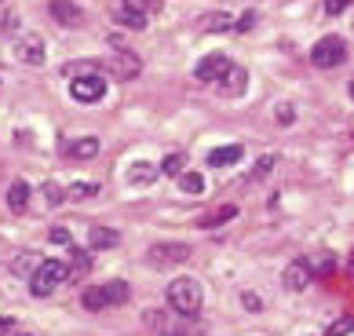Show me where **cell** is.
Masks as SVG:
<instances>
[{"mask_svg":"<svg viewBox=\"0 0 354 336\" xmlns=\"http://www.w3.org/2000/svg\"><path fill=\"white\" fill-rule=\"evenodd\" d=\"M201 300H205V292H201V281L198 278H190V274H183L176 278L172 286H168V304H172V311L179 315H198L201 311Z\"/></svg>","mask_w":354,"mask_h":336,"instance_id":"1","label":"cell"},{"mask_svg":"<svg viewBox=\"0 0 354 336\" xmlns=\"http://www.w3.org/2000/svg\"><path fill=\"white\" fill-rule=\"evenodd\" d=\"M99 150H102V143H99L95 136H81V139H73V143H66V158H73V161H91Z\"/></svg>","mask_w":354,"mask_h":336,"instance_id":"13","label":"cell"},{"mask_svg":"<svg viewBox=\"0 0 354 336\" xmlns=\"http://www.w3.org/2000/svg\"><path fill=\"white\" fill-rule=\"evenodd\" d=\"M344 8H347V0H325V11H329V15H339Z\"/></svg>","mask_w":354,"mask_h":336,"instance_id":"33","label":"cell"},{"mask_svg":"<svg viewBox=\"0 0 354 336\" xmlns=\"http://www.w3.org/2000/svg\"><path fill=\"white\" fill-rule=\"evenodd\" d=\"M0 336H15V318H0Z\"/></svg>","mask_w":354,"mask_h":336,"instance_id":"34","label":"cell"},{"mask_svg":"<svg viewBox=\"0 0 354 336\" xmlns=\"http://www.w3.org/2000/svg\"><path fill=\"white\" fill-rule=\"evenodd\" d=\"M241 158H245L241 147H216L212 153H208V165L212 168H230V165H238Z\"/></svg>","mask_w":354,"mask_h":336,"instance_id":"16","label":"cell"},{"mask_svg":"<svg viewBox=\"0 0 354 336\" xmlns=\"http://www.w3.org/2000/svg\"><path fill=\"white\" fill-rule=\"evenodd\" d=\"M128 296H132L128 281H106V286H91V289H84L81 304L88 307V311H110V307L128 304Z\"/></svg>","mask_w":354,"mask_h":336,"instance_id":"2","label":"cell"},{"mask_svg":"<svg viewBox=\"0 0 354 336\" xmlns=\"http://www.w3.org/2000/svg\"><path fill=\"white\" fill-rule=\"evenodd\" d=\"M22 336H26V333H22Z\"/></svg>","mask_w":354,"mask_h":336,"instance_id":"38","label":"cell"},{"mask_svg":"<svg viewBox=\"0 0 354 336\" xmlns=\"http://www.w3.org/2000/svg\"><path fill=\"white\" fill-rule=\"evenodd\" d=\"M230 15L227 11H216V15H205L201 19V30H208V33H223V30H230Z\"/></svg>","mask_w":354,"mask_h":336,"instance_id":"21","label":"cell"},{"mask_svg":"<svg viewBox=\"0 0 354 336\" xmlns=\"http://www.w3.org/2000/svg\"><path fill=\"white\" fill-rule=\"evenodd\" d=\"M270 168H274V158H270V153H267V158H259V165L252 168V179H263V176L270 172Z\"/></svg>","mask_w":354,"mask_h":336,"instance_id":"30","label":"cell"},{"mask_svg":"<svg viewBox=\"0 0 354 336\" xmlns=\"http://www.w3.org/2000/svg\"><path fill=\"white\" fill-rule=\"evenodd\" d=\"M142 326L161 333V336H187L190 326V315H179V311H147L142 315Z\"/></svg>","mask_w":354,"mask_h":336,"instance_id":"5","label":"cell"},{"mask_svg":"<svg viewBox=\"0 0 354 336\" xmlns=\"http://www.w3.org/2000/svg\"><path fill=\"white\" fill-rule=\"evenodd\" d=\"M187 256H190V249H187V245H153V249H150V260L153 263H179V260H187Z\"/></svg>","mask_w":354,"mask_h":336,"instance_id":"14","label":"cell"},{"mask_svg":"<svg viewBox=\"0 0 354 336\" xmlns=\"http://www.w3.org/2000/svg\"><path fill=\"white\" fill-rule=\"evenodd\" d=\"M41 190H44V201L51 205V209H59V205H62V201H70V198H66V190H62L59 183H44Z\"/></svg>","mask_w":354,"mask_h":336,"instance_id":"26","label":"cell"},{"mask_svg":"<svg viewBox=\"0 0 354 336\" xmlns=\"http://www.w3.org/2000/svg\"><path fill=\"white\" fill-rule=\"evenodd\" d=\"M62 281H70V270L62 260H41V267L33 270V278H30V292L33 296H51Z\"/></svg>","mask_w":354,"mask_h":336,"instance_id":"3","label":"cell"},{"mask_svg":"<svg viewBox=\"0 0 354 336\" xmlns=\"http://www.w3.org/2000/svg\"><path fill=\"white\" fill-rule=\"evenodd\" d=\"M351 99H354V81H351Z\"/></svg>","mask_w":354,"mask_h":336,"instance_id":"37","label":"cell"},{"mask_svg":"<svg viewBox=\"0 0 354 336\" xmlns=\"http://www.w3.org/2000/svg\"><path fill=\"white\" fill-rule=\"evenodd\" d=\"M51 241H59V245H73V238H70V230H66V227H51Z\"/></svg>","mask_w":354,"mask_h":336,"instance_id":"32","label":"cell"},{"mask_svg":"<svg viewBox=\"0 0 354 336\" xmlns=\"http://www.w3.org/2000/svg\"><path fill=\"white\" fill-rule=\"evenodd\" d=\"M278 121H281V124H292V121H296L292 102H281V106H278Z\"/></svg>","mask_w":354,"mask_h":336,"instance_id":"31","label":"cell"},{"mask_svg":"<svg viewBox=\"0 0 354 336\" xmlns=\"http://www.w3.org/2000/svg\"><path fill=\"white\" fill-rule=\"evenodd\" d=\"M281 281H285L288 292H304L310 281H314V267H310L307 260H292V263L285 267V278H281Z\"/></svg>","mask_w":354,"mask_h":336,"instance_id":"9","label":"cell"},{"mask_svg":"<svg viewBox=\"0 0 354 336\" xmlns=\"http://www.w3.org/2000/svg\"><path fill=\"white\" fill-rule=\"evenodd\" d=\"M15 55L19 62H26V66H44V41L37 33H26L15 41Z\"/></svg>","mask_w":354,"mask_h":336,"instance_id":"8","label":"cell"},{"mask_svg":"<svg viewBox=\"0 0 354 336\" xmlns=\"http://www.w3.org/2000/svg\"><path fill=\"white\" fill-rule=\"evenodd\" d=\"M121 8L128 11H139V15H153V11H161V0H121Z\"/></svg>","mask_w":354,"mask_h":336,"instance_id":"22","label":"cell"},{"mask_svg":"<svg viewBox=\"0 0 354 336\" xmlns=\"http://www.w3.org/2000/svg\"><path fill=\"white\" fill-rule=\"evenodd\" d=\"M347 62V41L344 37H322L318 44L310 48V66H318V70H336V66H344Z\"/></svg>","mask_w":354,"mask_h":336,"instance_id":"4","label":"cell"},{"mask_svg":"<svg viewBox=\"0 0 354 336\" xmlns=\"http://www.w3.org/2000/svg\"><path fill=\"white\" fill-rule=\"evenodd\" d=\"M234 216H238V209H234V205H227V209H219V212L201 216V223H198V227H219V223H227V219H234Z\"/></svg>","mask_w":354,"mask_h":336,"instance_id":"24","label":"cell"},{"mask_svg":"<svg viewBox=\"0 0 354 336\" xmlns=\"http://www.w3.org/2000/svg\"><path fill=\"white\" fill-rule=\"evenodd\" d=\"M48 11H51V19H59L62 26H84V11L77 4H70V0H51Z\"/></svg>","mask_w":354,"mask_h":336,"instance_id":"12","label":"cell"},{"mask_svg":"<svg viewBox=\"0 0 354 336\" xmlns=\"http://www.w3.org/2000/svg\"><path fill=\"white\" fill-rule=\"evenodd\" d=\"M179 190L183 194H201L205 190V179L198 172H179Z\"/></svg>","mask_w":354,"mask_h":336,"instance_id":"23","label":"cell"},{"mask_svg":"<svg viewBox=\"0 0 354 336\" xmlns=\"http://www.w3.org/2000/svg\"><path fill=\"white\" fill-rule=\"evenodd\" d=\"M88 267H91V256H88L84 249H73V245H70V263H66V270H70V281L84 278V274H88Z\"/></svg>","mask_w":354,"mask_h":336,"instance_id":"19","label":"cell"},{"mask_svg":"<svg viewBox=\"0 0 354 336\" xmlns=\"http://www.w3.org/2000/svg\"><path fill=\"white\" fill-rule=\"evenodd\" d=\"M161 172H168V176H179V172H183V158H179V153H172V158H165Z\"/></svg>","mask_w":354,"mask_h":336,"instance_id":"29","label":"cell"},{"mask_svg":"<svg viewBox=\"0 0 354 336\" xmlns=\"http://www.w3.org/2000/svg\"><path fill=\"white\" fill-rule=\"evenodd\" d=\"M41 267V256H33V252H22L15 263H11V270H15V274H22V278H33V270Z\"/></svg>","mask_w":354,"mask_h":336,"instance_id":"20","label":"cell"},{"mask_svg":"<svg viewBox=\"0 0 354 336\" xmlns=\"http://www.w3.org/2000/svg\"><path fill=\"white\" fill-rule=\"evenodd\" d=\"M121 241V234L110 227H91L88 230V245H91V252H102V249H113V245Z\"/></svg>","mask_w":354,"mask_h":336,"instance_id":"15","label":"cell"},{"mask_svg":"<svg viewBox=\"0 0 354 336\" xmlns=\"http://www.w3.org/2000/svg\"><path fill=\"white\" fill-rule=\"evenodd\" d=\"M26 205H30V187H26L22 179H15V183L8 187V209L11 212H26Z\"/></svg>","mask_w":354,"mask_h":336,"instance_id":"18","label":"cell"},{"mask_svg":"<svg viewBox=\"0 0 354 336\" xmlns=\"http://www.w3.org/2000/svg\"><path fill=\"white\" fill-rule=\"evenodd\" d=\"M252 22H256V15H241V19H238V26H234V30H238V33H245V30H252Z\"/></svg>","mask_w":354,"mask_h":336,"instance_id":"35","label":"cell"},{"mask_svg":"<svg viewBox=\"0 0 354 336\" xmlns=\"http://www.w3.org/2000/svg\"><path fill=\"white\" fill-rule=\"evenodd\" d=\"M344 333H354V318H344V321H336V326L325 329V336H344Z\"/></svg>","mask_w":354,"mask_h":336,"instance_id":"28","label":"cell"},{"mask_svg":"<svg viewBox=\"0 0 354 336\" xmlns=\"http://www.w3.org/2000/svg\"><path fill=\"white\" fill-rule=\"evenodd\" d=\"M70 95L77 102H99L106 95V73L102 70H91V73H77L70 81Z\"/></svg>","mask_w":354,"mask_h":336,"instance_id":"6","label":"cell"},{"mask_svg":"<svg viewBox=\"0 0 354 336\" xmlns=\"http://www.w3.org/2000/svg\"><path fill=\"white\" fill-rule=\"evenodd\" d=\"M121 22L128 26V30H147V15H139V11H128V8H121Z\"/></svg>","mask_w":354,"mask_h":336,"instance_id":"27","label":"cell"},{"mask_svg":"<svg viewBox=\"0 0 354 336\" xmlns=\"http://www.w3.org/2000/svg\"><path fill=\"white\" fill-rule=\"evenodd\" d=\"M241 300H245V307H248V311H259V296H252V292H248V296H241Z\"/></svg>","mask_w":354,"mask_h":336,"instance_id":"36","label":"cell"},{"mask_svg":"<svg viewBox=\"0 0 354 336\" xmlns=\"http://www.w3.org/2000/svg\"><path fill=\"white\" fill-rule=\"evenodd\" d=\"M153 179H157V165H150V161H136L128 168V183L132 187H150Z\"/></svg>","mask_w":354,"mask_h":336,"instance_id":"17","label":"cell"},{"mask_svg":"<svg viewBox=\"0 0 354 336\" xmlns=\"http://www.w3.org/2000/svg\"><path fill=\"white\" fill-rule=\"evenodd\" d=\"M91 194H99V183H70V187H66V198H70V201L91 198Z\"/></svg>","mask_w":354,"mask_h":336,"instance_id":"25","label":"cell"},{"mask_svg":"<svg viewBox=\"0 0 354 336\" xmlns=\"http://www.w3.org/2000/svg\"><path fill=\"white\" fill-rule=\"evenodd\" d=\"M102 70L113 73L117 81H132V77H139L142 62H139L136 51H117V55H110V59H106V66H102Z\"/></svg>","mask_w":354,"mask_h":336,"instance_id":"7","label":"cell"},{"mask_svg":"<svg viewBox=\"0 0 354 336\" xmlns=\"http://www.w3.org/2000/svg\"><path fill=\"white\" fill-rule=\"evenodd\" d=\"M216 88H219V95H227V99H241V95H245V88H248V73H245L241 66H234V62H230V70L216 81Z\"/></svg>","mask_w":354,"mask_h":336,"instance_id":"10","label":"cell"},{"mask_svg":"<svg viewBox=\"0 0 354 336\" xmlns=\"http://www.w3.org/2000/svg\"><path fill=\"white\" fill-rule=\"evenodd\" d=\"M227 70H230V59H227V55H205V59L198 62V66H194L198 81H205V84H216Z\"/></svg>","mask_w":354,"mask_h":336,"instance_id":"11","label":"cell"}]
</instances>
